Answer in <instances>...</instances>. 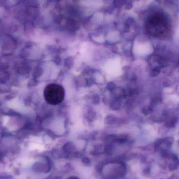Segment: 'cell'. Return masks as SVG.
Masks as SVG:
<instances>
[{"label": "cell", "mask_w": 179, "mask_h": 179, "mask_svg": "<svg viewBox=\"0 0 179 179\" xmlns=\"http://www.w3.org/2000/svg\"><path fill=\"white\" fill-rule=\"evenodd\" d=\"M170 25L167 18L160 13H156L149 16L146 22V29L154 36H160L165 34Z\"/></svg>", "instance_id": "6da1fadb"}, {"label": "cell", "mask_w": 179, "mask_h": 179, "mask_svg": "<svg viewBox=\"0 0 179 179\" xmlns=\"http://www.w3.org/2000/svg\"><path fill=\"white\" fill-rule=\"evenodd\" d=\"M46 102L51 105H57L63 102L65 97V90L63 86L57 83L47 85L44 91Z\"/></svg>", "instance_id": "7a4b0ae2"}, {"label": "cell", "mask_w": 179, "mask_h": 179, "mask_svg": "<svg viewBox=\"0 0 179 179\" xmlns=\"http://www.w3.org/2000/svg\"><path fill=\"white\" fill-rule=\"evenodd\" d=\"M176 122H177V119L174 118V119L170 120L167 122L166 123V125H167V126H168V127L172 128L176 125Z\"/></svg>", "instance_id": "3957f363"}, {"label": "cell", "mask_w": 179, "mask_h": 179, "mask_svg": "<svg viewBox=\"0 0 179 179\" xmlns=\"http://www.w3.org/2000/svg\"><path fill=\"white\" fill-rule=\"evenodd\" d=\"M68 179H78L77 178H75V177H71V178H69Z\"/></svg>", "instance_id": "277c9868"}]
</instances>
